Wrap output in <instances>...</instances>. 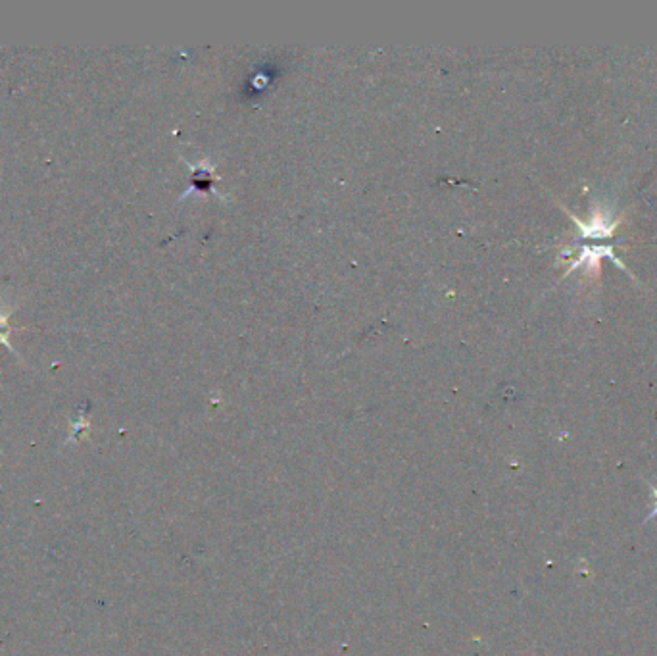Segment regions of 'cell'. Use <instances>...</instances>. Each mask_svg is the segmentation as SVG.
Returning a JSON list of instances; mask_svg holds the SVG:
<instances>
[{
	"label": "cell",
	"instance_id": "cell-1",
	"mask_svg": "<svg viewBox=\"0 0 657 656\" xmlns=\"http://www.w3.org/2000/svg\"><path fill=\"white\" fill-rule=\"evenodd\" d=\"M651 495H654V505H656V508L651 510V514H649L648 520H651V518H657V487H651Z\"/></svg>",
	"mask_w": 657,
	"mask_h": 656
}]
</instances>
